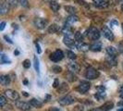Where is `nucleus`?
<instances>
[{"label": "nucleus", "mask_w": 123, "mask_h": 111, "mask_svg": "<svg viewBox=\"0 0 123 111\" xmlns=\"http://www.w3.org/2000/svg\"><path fill=\"white\" fill-rule=\"evenodd\" d=\"M58 31H59V28H58V26L56 24H52L48 28V32L49 33H55Z\"/></svg>", "instance_id": "a878e982"}, {"label": "nucleus", "mask_w": 123, "mask_h": 111, "mask_svg": "<svg viewBox=\"0 0 123 111\" xmlns=\"http://www.w3.org/2000/svg\"><path fill=\"white\" fill-rule=\"evenodd\" d=\"M67 56H68V58H70V59H75L76 58V54L74 52H72V51H69V50L67 51Z\"/></svg>", "instance_id": "72a5a7b5"}, {"label": "nucleus", "mask_w": 123, "mask_h": 111, "mask_svg": "<svg viewBox=\"0 0 123 111\" xmlns=\"http://www.w3.org/2000/svg\"><path fill=\"white\" fill-rule=\"evenodd\" d=\"M79 20V18L77 17V16H75V15H70L69 17H68L67 18V21H66V23L67 24H73L75 22H77Z\"/></svg>", "instance_id": "412c9836"}, {"label": "nucleus", "mask_w": 123, "mask_h": 111, "mask_svg": "<svg viewBox=\"0 0 123 111\" xmlns=\"http://www.w3.org/2000/svg\"><path fill=\"white\" fill-rule=\"evenodd\" d=\"M14 54H15V55H18V51H15Z\"/></svg>", "instance_id": "09e8293b"}, {"label": "nucleus", "mask_w": 123, "mask_h": 111, "mask_svg": "<svg viewBox=\"0 0 123 111\" xmlns=\"http://www.w3.org/2000/svg\"><path fill=\"white\" fill-rule=\"evenodd\" d=\"M49 57L52 61L58 62V61H60V60L63 59V57H64V54H63V52H62L61 50H55L54 53H52V54L50 55Z\"/></svg>", "instance_id": "39448f33"}, {"label": "nucleus", "mask_w": 123, "mask_h": 111, "mask_svg": "<svg viewBox=\"0 0 123 111\" xmlns=\"http://www.w3.org/2000/svg\"><path fill=\"white\" fill-rule=\"evenodd\" d=\"M73 111H84V107L82 105H76L73 108Z\"/></svg>", "instance_id": "4c0bfd02"}, {"label": "nucleus", "mask_w": 123, "mask_h": 111, "mask_svg": "<svg viewBox=\"0 0 123 111\" xmlns=\"http://www.w3.org/2000/svg\"><path fill=\"white\" fill-rule=\"evenodd\" d=\"M74 101H75V99L72 96H70V95H65V96L58 99V103L61 105H71L72 103H74Z\"/></svg>", "instance_id": "423d86ee"}, {"label": "nucleus", "mask_w": 123, "mask_h": 111, "mask_svg": "<svg viewBox=\"0 0 123 111\" xmlns=\"http://www.w3.org/2000/svg\"><path fill=\"white\" fill-rule=\"evenodd\" d=\"M0 82L3 86H6V85H8L10 83V78L9 76L7 75H1L0 76Z\"/></svg>", "instance_id": "dca6fc26"}, {"label": "nucleus", "mask_w": 123, "mask_h": 111, "mask_svg": "<svg viewBox=\"0 0 123 111\" xmlns=\"http://www.w3.org/2000/svg\"><path fill=\"white\" fill-rule=\"evenodd\" d=\"M121 10L123 11V4H121Z\"/></svg>", "instance_id": "5fc2aeb1"}, {"label": "nucleus", "mask_w": 123, "mask_h": 111, "mask_svg": "<svg viewBox=\"0 0 123 111\" xmlns=\"http://www.w3.org/2000/svg\"><path fill=\"white\" fill-rule=\"evenodd\" d=\"M75 46H76V48L78 50L82 51V52H86V51H88V50L90 49V46L87 43H83L82 41L81 42H77L76 44H75Z\"/></svg>", "instance_id": "ddd939ff"}, {"label": "nucleus", "mask_w": 123, "mask_h": 111, "mask_svg": "<svg viewBox=\"0 0 123 111\" xmlns=\"http://www.w3.org/2000/svg\"><path fill=\"white\" fill-rule=\"evenodd\" d=\"M82 34L80 33V31H77L76 33H75V40L77 41V42H81L82 41Z\"/></svg>", "instance_id": "7c9ffc66"}, {"label": "nucleus", "mask_w": 123, "mask_h": 111, "mask_svg": "<svg viewBox=\"0 0 123 111\" xmlns=\"http://www.w3.org/2000/svg\"><path fill=\"white\" fill-rule=\"evenodd\" d=\"M47 111H61V110L58 109V108H56V107H51V108H49Z\"/></svg>", "instance_id": "c03bdc74"}, {"label": "nucleus", "mask_w": 123, "mask_h": 111, "mask_svg": "<svg viewBox=\"0 0 123 111\" xmlns=\"http://www.w3.org/2000/svg\"><path fill=\"white\" fill-rule=\"evenodd\" d=\"M106 61L111 66H116L117 65V59H116V56H114L108 55V56L106 57Z\"/></svg>", "instance_id": "4be33fe9"}, {"label": "nucleus", "mask_w": 123, "mask_h": 111, "mask_svg": "<svg viewBox=\"0 0 123 111\" xmlns=\"http://www.w3.org/2000/svg\"><path fill=\"white\" fill-rule=\"evenodd\" d=\"M5 26H6V22L5 21H2L1 24H0V31H3L5 29Z\"/></svg>", "instance_id": "a19ab883"}, {"label": "nucleus", "mask_w": 123, "mask_h": 111, "mask_svg": "<svg viewBox=\"0 0 123 111\" xmlns=\"http://www.w3.org/2000/svg\"><path fill=\"white\" fill-rule=\"evenodd\" d=\"M68 70L72 73H78L80 71V66L77 63H74V62H71V63L68 64Z\"/></svg>", "instance_id": "2eb2a0df"}, {"label": "nucleus", "mask_w": 123, "mask_h": 111, "mask_svg": "<svg viewBox=\"0 0 123 111\" xmlns=\"http://www.w3.org/2000/svg\"><path fill=\"white\" fill-rule=\"evenodd\" d=\"M66 77H67V80H68V81H70V82H73V81H75L76 80V76L74 75V73H72V72H68L67 75H66Z\"/></svg>", "instance_id": "c85d7f7f"}, {"label": "nucleus", "mask_w": 123, "mask_h": 111, "mask_svg": "<svg viewBox=\"0 0 123 111\" xmlns=\"http://www.w3.org/2000/svg\"><path fill=\"white\" fill-rule=\"evenodd\" d=\"M90 50L92 52H99L102 50V43L99 41H95L90 45Z\"/></svg>", "instance_id": "4468645a"}, {"label": "nucleus", "mask_w": 123, "mask_h": 111, "mask_svg": "<svg viewBox=\"0 0 123 111\" xmlns=\"http://www.w3.org/2000/svg\"><path fill=\"white\" fill-rule=\"evenodd\" d=\"M22 65H23V67L25 68H29L31 67V61L29 59H25L24 61H23V63H22Z\"/></svg>", "instance_id": "f704fd0d"}, {"label": "nucleus", "mask_w": 123, "mask_h": 111, "mask_svg": "<svg viewBox=\"0 0 123 111\" xmlns=\"http://www.w3.org/2000/svg\"><path fill=\"white\" fill-rule=\"evenodd\" d=\"M91 88V83L89 81H86V80H82L80 81V84L77 87V90L80 93H85L89 91V89Z\"/></svg>", "instance_id": "7ed1b4c3"}, {"label": "nucleus", "mask_w": 123, "mask_h": 111, "mask_svg": "<svg viewBox=\"0 0 123 111\" xmlns=\"http://www.w3.org/2000/svg\"><path fill=\"white\" fill-rule=\"evenodd\" d=\"M113 106H114L113 102H106V103H105L104 105H102L101 106H100V110L108 111V110H110V109H112Z\"/></svg>", "instance_id": "f3484780"}, {"label": "nucleus", "mask_w": 123, "mask_h": 111, "mask_svg": "<svg viewBox=\"0 0 123 111\" xmlns=\"http://www.w3.org/2000/svg\"><path fill=\"white\" fill-rule=\"evenodd\" d=\"M9 10V6L6 4V2H2L1 6H0V14L1 15H5L6 13L8 12Z\"/></svg>", "instance_id": "a211bd4d"}, {"label": "nucleus", "mask_w": 123, "mask_h": 111, "mask_svg": "<svg viewBox=\"0 0 123 111\" xmlns=\"http://www.w3.org/2000/svg\"><path fill=\"white\" fill-rule=\"evenodd\" d=\"M105 95H106V93H105V87H103V86L98 87L97 92H96V94H95V98H97L99 101H100V100H102V99L105 98Z\"/></svg>", "instance_id": "f8f14e48"}, {"label": "nucleus", "mask_w": 123, "mask_h": 111, "mask_svg": "<svg viewBox=\"0 0 123 111\" xmlns=\"http://www.w3.org/2000/svg\"><path fill=\"white\" fill-rule=\"evenodd\" d=\"M68 91V86L66 82H63L61 83V85H59L57 88V92L58 93H65Z\"/></svg>", "instance_id": "6ab92c4d"}, {"label": "nucleus", "mask_w": 123, "mask_h": 111, "mask_svg": "<svg viewBox=\"0 0 123 111\" xmlns=\"http://www.w3.org/2000/svg\"><path fill=\"white\" fill-rule=\"evenodd\" d=\"M75 2H76L77 4L80 5V6H86V7H88V5H87V3L84 1V0H75Z\"/></svg>", "instance_id": "c9c22d12"}, {"label": "nucleus", "mask_w": 123, "mask_h": 111, "mask_svg": "<svg viewBox=\"0 0 123 111\" xmlns=\"http://www.w3.org/2000/svg\"><path fill=\"white\" fill-rule=\"evenodd\" d=\"M123 92V85H121L120 88H119V92Z\"/></svg>", "instance_id": "49530a36"}, {"label": "nucleus", "mask_w": 123, "mask_h": 111, "mask_svg": "<svg viewBox=\"0 0 123 111\" xmlns=\"http://www.w3.org/2000/svg\"><path fill=\"white\" fill-rule=\"evenodd\" d=\"M30 104H31L32 106H34V107H41L42 106V102H40V100H38L36 98H32L30 101Z\"/></svg>", "instance_id": "b1692460"}, {"label": "nucleus", "mask_w": 123, "mask_h": 111, "mask_svg": "<svg viewBox=\"0 0 123 111\" xmlns=\"http://www.w3.org/2000/svg\"><path fill=\"white\" fill-rule=\"evenodd\" d=\"M0 61H1V64H9V63H11L10 59H9L6 55H4V54H2V55H1Z\"/></svg>", "instance_id": "cd10ccee"}, {"label": "nucleus", "mask_w": 123, "mask_h": 111, "mask_svg": "<svg viewBox=\"0 0 123 111\" xmlns=\"http://www.w3.org/2000/svg\"><path fill=\"white\" fill-rule=\"evenodd\" d=\"M19 4L21 5V6H23V7H28L29 6L28 0H19Z\"/></svg>", "instance_id": "e433bc0d"}, {"label": "nucleus", "mask_w": 123, "mask_h": 111, "mask_svg": "<svg viewBox=\"0 0 123 111\" xmlns=\"http://www.w3.org/2000/svg\"><path fill=\"white\" fill-rule=\"evenodd\" d=\"M33 24H34V26L36 27L37 29L42 30V29H44V28L47 26L48 20L43 18H36L33 20Z\"/></svg>", "instance_id": "20e7f679"}, {"label": "nucleus", "mask_w": 123, "mask_h": 111, "mask_svg": "<svg viewBox=\"0 0 123 111\" xmlns=\"http://www.w3.org/2000/svg\"><path fill=\"white\" fill-rule=\"evenodd\" d=\"M117 49H118V52L123 53V41H121L120 43L117 44Z\"/></svg>", "instance_id": "58836bf2"}, {"label": "nucleus", "mask_w": 123, "mask_h": 111, "mask_svg": "<svg viewBox=\"0 0 123 111\" xmlns=\"http://www.w3.org/2000/svg\"><path fill=\"white\" fill-rule=\"evenodd\" d=\"M87 36L89 37L91 40H93V41H97L99 38H100V31H99L98 29L94 28V27H91L88 31H87Z\"/></svg>", "instance_id": "f257e3e1"}, {"label": "nucleus", "mask_w": 123, "mask_h": 111, "mask_svg": "<svg viewBox=\"0 0 123 111\" xmlns=\"http://www.w3.org/2000/svg\"><path fill=\"white\" fill-rule=\"evenodd\" d=\"M118 1H119V2L121 3V4H123V0H118Z\"/></svg>", "instance_id": "864d4df0"}, {"label": "nucleus", "mask_w": 123, "mask_h": 111, "mask_svg": "<svg viewBox=\"0 0 123 111\" xmlns=\"http://www.w3.org/2000/svg\"><path fill=\"white\" fill-rule=\"evenodd\" d=\"M6 96L5 95H1L0 96V105H1V107H3V106H5V105L6 104Z\"/></svg>", "instance_id": "473e14b6"}, {"label": "nucleus", "mask_w": 123, "mask_h": 111, "mask_svg": "<svg viewBox=\"0 0 123 111\" xmlns=\"http://www.w3.org/2000/svg\"><path fill=\"white\" fill-rule=\"evenodd\" d=\"M90 111H100L99 109H92V110H90Z\"/></svg>", "instance_id": "8fccbe9b"}, {"label": "nucleus", "mask_w": 123, "mask_h": 111, "mask_svg": "<svg viewBox=\"0 0 123 111\" xmlns=\"http://www.w3.org/2000/svg\"><path fill=\"white\" fill-rule=\"evenodd\" d=\"M58 82H59L58 80H57V79H55V81H54V83H53V87H54V88H57L58 85H59V84H58Z\"/></svg>", "instance_id": "79ce46f5"}, {"label": "nucleus", "mask_w": 123, "mask_h": 111, "mask_svg": "<svg viewBox=\"0 0 123 111\" xmlns=\"http://www.w3.org/2000/svg\"><path fill=\"white\" fill-rule=\"evenodd\" d=\"M5 96L6 98L12 99V100H18L19 98V94L17 91L15 90H11V89H8V90H6L5 92H4Z\"/></svg>", "instance_id": "0eeeda50"}, {"label": "nucleus", "mask_w": 123, "mask_h": 111, "mask_svg": "<svg viewBox=\"0 0 123 111\" xmlns=\"http://www.w3.org/2000/svg\"><path fill=\"white\" fill-rule=\"evenodd\" d=\"M98 76H99V72L95 68H92V67H89V68H87L86 72H85L86 79H88V80H94Z\"/></svg>", "instance_id": "f03ea898"}, {"label": "nucleus", "mask_w": 123, "mask_h": 111, "mask_svg": "<svg viewBox=\"0 0 123 111\" xmlns=\"http://www.w3.org/2000/svg\"><path fill=\"white\" fill-rule=\"evenodd\" d=\"M64 8H65V10H66L67 12L69 13V14H71V15H74V14H76V13H77V9H76L74 6H66Z\"/></svg>", "instance_id": "393cba45"}, {"label": "nucleus", "mask_w": 123, "mask_h": 111, "mask_svg": "<svg viewBox=\"0 0 123 111\" xmlns=\"http://www.w3.org/2000/svg\"><path fill=\"white\" fill-rule=\"evenodd\" d=\"M50 8H51L54 12H57V11L59 10V8H60V6H59V4H58L57 2L52 0V1L50 2Z\"/></svg>", "instance_id": "aec40b11"}, {"label": "nucleus", "mask_w": 123, "mask_h": 111, "mask_svg": "<svg viewBox=\"0 0 123 111\" xmlns=\"http://www.w3.org/2000/svg\"><path fill=\"white\" fill-rule=\"evenodd\" d=\"M117 111H123V108H118Z\"/></svg>", "instance_id": "3c124183"}, {"label": "nucleus", "mask_w": 123, "mask_h": 111, "mask_svg": "<svg viewBox=\"0 0 123 111\" xmlns=\"http://www.w3.org/2000/svg\"><path fill=\"white\" fill-rule=\"evenodd\" d=\"M4 38H5V40H6V42H8L9 43H13L12 41L10 40V38H9V37H7L6 35H5V36H4Z\"/></svg>", "instance_id": "37998d69"}, {"label": "nucleus", "mask_w": 123, "mask_h": 111, "mask_svg": "<svg viewBox=\"0 0 123 111\" xmlns=\"http://www.w3.org/2000/svg\"><path fill=\"white\" fill-rule=\"evenodd\" d=\"M122 28H123V24H122Z\"/></svg>", "instance_id": "6e6d98bb"}, {"label": "nucleus", "mask_w": 123, "mask_h": 111, "mask_svg": "<svg viewBox=\"0 0 123 111\" xmlns=\"http://www.w3.org/2000/svg\"><path fill=\"white\" fill-rule=\"evenodd\" d=\"M52 71L54 73H60L62 71V68L59 66H53L52 67Z\"/></svg>", "instance_id": "2f4dec72"}, {"label": "nucleus", "mask_w": 123, "mask_h": 111, "mask_svg": "<svg viewBox=\"0 0 123 111\" xmlns=\"http://www.w3.org/2000/svg\"><path fill=\"white\" fill-rule=\"evenodd\" d=\"M63 42L68 46H75V44H76V42L74 41L73 37L71 36V34H66L64 36Z\"/></svg>", "instance_id": "1a4fd4ad"}, {"label": "nucleus", "mask_w": 123, "mask_h": 111, "mask_svg": "<svg viewBox=\"0 0 123 111\" xmlns=\"http://www.w3.org/2000/svg\"><path fill=\"white\" fill-rule=\"evenodd\" d=\"M23 94H24L25 96H28V94H27V93H26V92H23Z\"/></svg>", "instance_id": "603ef678"}, {"label": "nucleus", "mask_w": 123, "mask_h": 111, "mask_svg": "<svg viewBox=\"0 0 123 111\" xmlns=\"http://www.w3.org/2000/svg\"><path fill=\"white\" fill-rule=\"evenodd\" d=\"M117 105H118V106H123V100L120 101V102H118V103H117Z\"/></svg>", "instance_id": "a18cd8bd"}, {"label": "nucleus", "mask_w": 123, "mask_h": 111, "mask_svg": "<svg viewBox=\"0 0 123 111\" xmlns=\"http://www.w3.org/2000/svg\"><path fill=\"white\" fill-rule=\"evenodd\" d=\"M106 52H107V54L109 56H116L117 55V50L115 47H113V46H107L106 47Z\"/></svg>", "instance_id": "5701e85b"}, {"label": "nucleus", "mask_w": 123, "mask_h": 111, "mask_svg": "<svg viewBox=\"0 0 123 111\" xmlns=\"http://www.w3.org/2000/svg\"><path fill=\"white\" fill-rule=\"evenodd\" d=\"M119 96H120V98H122V99H123V92L119 93Z\"/></svg>", "instance_id": "de8ad7c7"}, {"label": "nucleus", "mask_w": 123, "mask_h": 111, "mask_svg": "<svg viewBox=\"0 0 123 111\" xmlns=\"http://www.w3.org/2000/svg\"><path fill=\"white\" fill-rule=\"evenodd\" d=\"M34 68L37 72H40V66H39V59L37 58V56H34Z\"/></svg>", "instance_id": "c756f323"}, {"label": "nucleus", "mask_w": 123, "mask_h": 111, "mask_svg": "<svg viewBox=\"0 0 123 111\" xmlns=\"http://www.w3.org/2000/svg\"><path fill=\"white\" fill-rule=\"evenodd\" d=\"M15 105H16V107H18L19 110L22 111L29 110L31 106L30 103H26V102H22V101H18V100L15 102Z\"/></svg>", "instance_id": "6e6552de"}, {"label": "nucleus", "mask_w": 123, "mask_h": 111, "mask_svg": "<svg viewBox=\"0 0 123 111\" xmlns=\"http://www.w3.org/2000/svg\"><path fill=\"white\" fill-rule=\"evenodd\" d=\"M103 33H104V36H105L107 40H109V41H113L114 38H115L112 31H111L108 27H106V26H105V27L103 28Z\"/></svg>", "instance_id": "9d476101"}, {"label": "nucleus", "mask_w": 123, "mask_h": 111, "mask_svg": "<svg viewBox=\"0 0 123 111\" xmlns=\"http://www.w3.org/2000/svg\"><path fill=\"white\" fill-rule=\"evenodd\" d=\"M35 46H36V51L38 54H41L42 53V50H41V47H40V45H39V43H36L35 44Z\"/></svg>", "instance_id": "ea45409f"}, {"label": "nucleus", "mask_w": 123, "mask_h": 111, "mask_svg": "<svg viewBox=\"0 0 123 111\" xmlns=\"http://www.w3.org/2000/svg\"><path fill=\"white\" fill-rule=\"evenodd\" d=\"M5 2H6V4L8 5V6L11 7V8L16 7L17 5H18V0H5Z\"/></svg>", "instance_id": "bb28decb"}, {"label": "nucleus", "mask_w": 123, "mask_h": 111, "mask_svg": "<svg viewBox=\"0 0 123 111\" xmlns=\"http://www.w3.org/2000/svg\"><path fill=\"white\" fill-rule=\"evenodd\" d=\"M93 4L94 6L100 7V8H105L107 7L109 5V1L108 0H93Z\"/></svg>", "instance_id": "9b49d317"}]
</instances>
